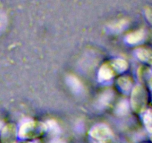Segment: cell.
<instances>
[{
	"label": "cell",
	"mask_w": 152,
	"mask_h": 143,
	"mask_svg": "<svg viewBox=\"0 0 152 143\" xmlns=\"http://www.w3.org/2000/svg\"><path fill=\"white\" fill-rule=\"evenodd\" d=\"M151 141H152V136H151Z\"/></svg>",
	"instance_id": "13"
},
{
	"label": "cell",
	"mask_w": 152,
	"mask_h": 143,
	"mask_svg": "<svg viewBox=\"0 0 152 143\" xmlns=\"http://www.w3.org/2000/svg\"><path fill=\"white\" fill-rule=\"evenodd\" d=\"M131 101L135 111L142 112L145 110L148 101V94L143 86L137 85L134 88Z\"/></svg>",
	"instance_id": "1"
},
{
	"label": "cell",
	"mask_w": 152,
	"mask_h": 143,
	"mask_svg": "<svg viewBox=\"0 0 152 143\" xmlns=\"http://www.w3.org/2000/svg\"><path fill=\"white\" fill-rule=\"evenodd\" d=\"M137 56L140 60L152 65V50L146 48H141L137 52Z\"/></svg>",
	"instance_id": "4"
},
{
	"label": "cell",
	"mask_w": 152,
	"mask_h": 143,
	"mask_svg": "<svg viewBox=\"0 0 152 143\" xmlns=\"http://www.w3.org/2000/svg\"><path fill=\"white\" fill-rule=\"evenodd\" d=\"M4 143H14L16 139V128L13 125H9L4 130Z\"/></svg>",
	"instance_id": "6"
},
{
	"label": "cell",
	"mask_w": 152,
	"mask_h": 143,
	"mask_svg": "<svg viewBox=\"0 0 152 143\" xmlns=\"http://www.w3.org/2000/svg\"><path fill=\"white\" fill-rule=\"evenodd\" d=\"M113 76V72L111 67L108 65H104L99 71V77L102 80H108Z\"/></svg>",
	"instance_id": "8"
},
{
	"label": "cell",
	"mask_w": 152,
	"mask_h": 143,
	"mask_svg": "<svg viewBox=\"0 0 152 143\" xmlns=\"http://www.w3.org/2000/svg\"><path fill=\"white\" fill-rule=\"evenodd\" d=\"M68 80H69L70 86H71L74 90H79V89H80V87H81L80 82L75 77H69Z\"/></svg>",
	"instance_id": "11"
},
{
	"label": "cell",
	"mask_w": 152,
	"mask_h": 143,
	"mask_svg": "<svg viewBox=\"0 0 152 143\" xmlns=\"http://www.w3.org/2000/svg\"><path fill=\"white\" fill-rule=\"evenodd\" d=\"M91 135L99 141H106L111 136L110 130L104 125H97L92 129Z\"/></svg>",
	"instance_id": "3"
},
{
	"label": "cell",
	"mask_w": 152,
	"mask_h": 143,
	"mask_svg": "<svg viewBox=\"0 0 152 143\" xmlns=\"http://www.w3.org/2000/svg\"><path fill=\"white\" fill-rule=\"evenodd\" d=\"M145 15L147 20L152 25V7L148 6L145 8Z\"/></svg>",
	"instance_id": "12"
},
{
	"label": "cell",
	"mask_w": 152,
	"mask_h": 143,
	"mask_svg": "<svg viewBox=\"0 0 152 143\" xmlns=\"http://www.w3.org/2000/svg\"><path fill=\"white\" fill-rule=\"evenodd\" d=\"M145 37V31L142 29L137 30L128 35L127 41L130 44H136L142 41Z\"/></svg>",
	"instance_id": "5"
},
{
	"label": "cell",
	"mask_w": 152,
	"mask_h": 143,
	"mask_svg": "<svg viewBox=\"0 0 152 143\" xmlns=\"http://www.w3.org/2000/svg\"><path fill=\"white\" fill-rule=\"evenodd\" d=\"M113 66L115 67L116 69H117V71L121 72V71H124V70L127 68L128 65H127V63H126V61L123 60L119 59L114 61V66Z\"/></svg>",
	"instance_id": "10"
},
{
	"label": "cell",
	"mask_w": 152,
	"mask_h": 143,
	"mask_svg": "<svg viewBox=\"0 0 152 143\" xmlns=\"http://www.w3.org/2000/svg\"><path fill=\"white\" fill-rule=\"evenodd\" d=\"M45 130V126L41 123L28 122L24 123L19 130V136L23 138H32L41 134Z\"/></svg>",
	"instance_id": "2"
},
{
	"label": "cell",
	"mask_w": 152,
	"mask_h": 143,
	"mask_svg": "<svg viewBox=\"0 0 152 143\" xmlns=\"http://www.w3.org/2000/svg\"><path fill=\"white\" fill-rule=\"evenodd\" d=\"M118 83L122 89H123L124 90H129L132 84V80L129 77H122L121 78L119 79Z\"/></svg>",
	"instance_id": "9"
},
{
	"label": "cell",
	"mask_w": 152,
	"mask_h": 143,
	"mask_svg": "<svg viewBox=\"0 0 152 143\" xmlns=\"http://www.w3.org/2000/svg\"><path fill=\"white\" fill-rule=\"evenodd\" d=\"M143 123L148 132L152 133V109L145 110L143 115Z\"/></svg>",
	"instance_id": "7"
},
{
	"label": "cell",
	"mask_w": 152,
	"mask_h": 143,
	"mask_svg": "<svg viewBox=\"0 0 152 143\" xmlns=\"http://www.w3.org/2000/svg\"><path fill=\"white\" fill-rule=\"evenodd\" d=\"M26 143H30V142H26Z\"/></svg>",
	"instance_id": "14"
}]
</instances>
